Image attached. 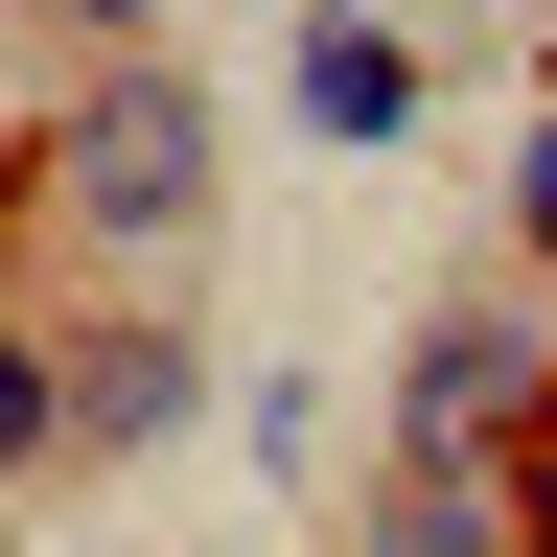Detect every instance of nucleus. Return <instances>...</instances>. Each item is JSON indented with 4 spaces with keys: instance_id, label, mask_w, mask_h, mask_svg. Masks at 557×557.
<instances>
[{
    "instance_id": "obj_6",
    "label": "nucleus",
    "mask_w": 557,
    "mask_h": 557,
    "mask_svg": "<svg viewBox=\"0 0 557 557\" xmlns=\"http://www.w3.org/2000/svg\"><path fill=\"white\" fill-rule=\"evenodd\" d=\"M70 487V302H0V511Z\"/></svg>"
},
{
    "instance_id": "obj_5",
    "label": "nucleus",
    "mask_w": 557,
    "mask_h": 557,
    "mask_svg": "<svg viewBox=\"0 0 557 557\" xmlns=\"http://www.w3.org/2000/svg\"><path fill=\"white\" fill-rule=\"evenodd\" d=\"M348 557H534V465H487V442H395L372 487H325Z\"/></svg>"
},
{
    "instance_id": "obj_3",
    "label": "nucleus",
    "mask_w": 557,
    "mask_h": 557,
    "mask_svg": "<svg viewBox=\"0 0 557 557\" xmlns=\"http://www.w3.org/2000/svg\"><path fill=\"white\" fill-rule=\"evenodd\" d=\"M186 418H209L186 278H94V302H70V487H94V465H163Z\"/></svg>"
},
{
    "instance_id": "obj_2",
    "label": "nucleus",
    "mask_w": 557,
    "mask_h": 557,
    "mask_svg": "<svg viewBox=\"0 0 557 557\" xmlns=\"http://www.w3.org/2000/svg\"><path fill=\"white\" fill-rule=\"evenodd\" d=\"M395 442H487V465L557 442V302H534V256H465L442 302L395 325Z\"/></svg>"
},
{
    "instance_id": "obj_8",
    "label": "nucleus",
    "mask_w": 557,
    "mask_h": 557,
    "mask_svg": "<svg viewBox=\"0 0 557 557\" xmlns=\"http://www.w3.org/2000/svg\"><path fill=\"white\" fill-rule=\"evenodd\" d=\"M47 24H70V47H163V0H47Z\"/></svg>"
},
{
    "instance_id": "obj_7",
    "label": "nucleus",
    "mask_w": 557,
    "mask_h": 557,
    "mask_svg": "<svg viewBox=\"0 0 557 557\" xmlns=\"http://www.w3.org/2000/svg\"><path fill=\"white\" fill-rule=\"evenodd\" d=\"M487 209H511V256H534V278H557V94H534V116H511V186H487Z\"/></svg>"
},
{
    "instance_id": "obj_4",
    "label": "nucleus",
    "mask_w": 557,
    "mask_h": 557,
    "mask_svg": "<svg viewBox=\"0 0 557 557\" xmlns=\"http://www.w3.org/2000/svg\"><path fill=\"white\" fill-rule=\"evenodd\" d=\"M418 94H442V47L395 24V0H302V47H278V116L325 139V163H395Z\"/></svg>"
},
{
    "instance_id": "obj_1",
    "label": "nucleus",
    "mask_w": 557,
    "mask_h": 557,
    "mask_svg": "<svg viewBox=\"0 0 557 557\" xmlns=\"http://www.w3.org/2000/svg\"><path fill=\"white\" fill-rule=\"evenodd\" d=\"M233 233V116L186 94V47H70V94L24 139V256L47 278H209Z\"/></svg>"
}]
</instances>
